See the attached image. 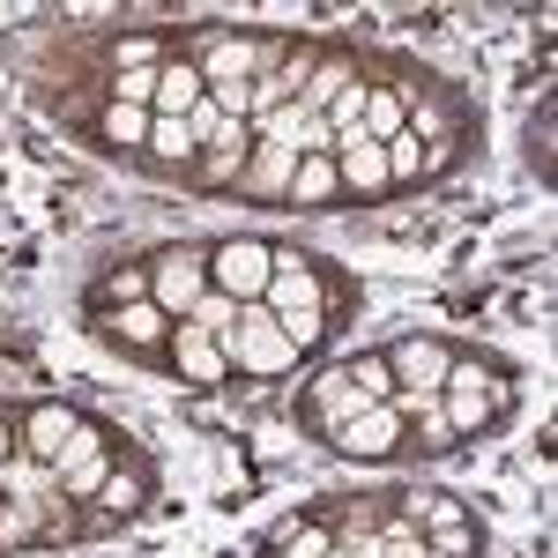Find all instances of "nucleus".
Wrapping results in <instances>:
<instances>
[{
  "label": "nucleus",
  "mask_w": 558,
  "mask_h": 558,
  "mask_svg": "<svg viewBox=\"0 0 558 558\" xmlns=\"http://www.w3.org/2000/svg\"><path fill=\"white\" fill-rule=\"evenodd\" d=\"M142 268H149V305L186 320V305L209 291V239H165L142 254Z\"/></svg>",
  "instance_id": "7"
},
{
  "label": "nucleus",
  "mask_w": 558,
  "mask_h": 558,
  "mask_svg": "<svg viewBox=\"0 0 558 558\" xmlns=\"http://www.w3.org/2000/svg\"><path fill=\"white\" fill-rule=\"evenodd\" d=\"M357 410H365V395L350 387L343 365H328V373H313V380L299 387V410H291V417H299L305 439H328V432H343Z\"/></svg>",
  "instance_id": "12"
},
{
  "label": "nucleus",
  "mask_w": 558,
  "mask_h": 558,
  "mask_svg": "<svg viewBox=\"0 0 558 558\" xmlns=\"http://www.w3.org/2000/svg\"><path fill=\"white\" fill-rule=\"evenodd\" d=\"M439 410H447V425H454L462 447L499 439L521 417V365L484 343H454V365L439 380Z\"/></svg>",
  "instance_id": "1"
},
{
  "label": "nucleus",
  "mask_w": 558,
  "mask_h": 558,
  "mask_svg": "<svg viewBox=\"0 0 558 558\" xmlns=\"http://www.w3.org/2000/svg\"><path fill=\"white\" fill-rule=\"evenodd\" d=\"M194 157H202V142H194V128L186 120H149V142H142V157H134V172L142 179H186L194 172Z\"/></svg>",
  "instance_id": "19"
},
{
  "label": "nucleus",
  "mask_w": 558,
  "mask_h": 558,
  "mask_svg": "<svg viewBox=\"0 0 558 558\" xmlns=\"http://www.w3.org/2000/svg\"><path fill=\"white\" fill-rule=\"evenodd\" d=\"M246 157H254V128H246V120H223V128L202 142L194 172L179 179V186H186V194H231L239 172H246Z\"/></svg>",
  "instance_id": "13"
},
{
  "label": "nucleus",
  "mask_w": 558,
  "mask_h": 558,
  "mask_svg": "<svg viewBox=\"0 0 558 558\" xmlns=\"http://www.w3.org/2000/svg\"><path fill=\"white\" fill-rule=\"evenodd\" d=\"M268 276H276V239H260V231L209 239V291H223L231 305H260L268 299Z\"/></svg>",
  "instance_id": "6"
},
{
  "label": "nucleus",
  "mask_w": 558,
  "mask_h": 558,
  "mask_svg": "<svg viewBox=\"0 0 558 558\" xmlns=\"http://www.w3.org/2000/svg\"><path fill=\"white\" fill-rule=\"evenodd\" d=\"M8 462H15V410L0 402V470H8Z\"/></svg>",
  "instance_id": "30"
},
{
  "label": "nucleus",
  "mask_w": 558,
  "mask_h": 558,
  "mask_svg": "<svg viewBox=\"0 0 558 558\" xmlns=\"http://www.w3.org/2000/svg\"><path fill=\"white\" fill-rule=\"evenodd\" d=\"M254 558H336V536H328V521L299 507V514H283L276 529H260Z\"/></svg>",
  "instance_id": "20"
},
{
  "label": "nucleus",
  "mask_w": 558,
  "mask_h": 558,
  "mask_svg": "<svg viewBox=\"0 0 558 558\" xmlns=\"http://www.w3.org/2000/svg\"><path fill=\"white\" fill-rule=\"evenodd\" d=\"M328 454H343V462H402V410L395 402H365L343 432H328L320 439Z\"/></svg>",
  "instance_id": "11"
},
{
  "label": "nucleus",
  "mask_w": 558,
  "mask_h": 558,
  "mask_svg": "<svg viewBox=\"0 0 558 558\" xmlns=\"http://www.w3.org/2000/svg\"><path fill=\"white\" fill-rule=\"evenodd\" d=\"M462 128H484V105H476V89H462L454 75H432V83L410 97V112H402V134H417V142H439V134H462Z\"/></svg>",
  "instance_id": "9"
},
{
  "label": "nucleus",
  "mask_w": 558,
  "mask_h": 558,
  "mask_svg": "<svg viewBox=\"0 0 558 558\" xmlns=\"http://www.w3.org/2000/svg\"><path fill=\"white\" fill-rule=\"evenodd\" d=\"M283 209H291V216H336V209H343L336 149H320V157H299V172H291V194H283Z\"/></svg>",
  "instance_id": "21"
},
{
  "label": "nucleus",
  "mask_w": 558,
  "mask_h": 558,
  "mask_svg": "<svg viewBox=\"0 0 558 558\" xmlns=\"http://www.w3.org/2000/svg\"><path fill=\"white\" fill-rule=\"evenodd\" d=\"M83 402H60V395H31V402H15V454L23 462H45V470H60L68 454H75V439H83Z\"/></svg>",
  "instance_id": "8"
},
{
  "label": "nucleus",
  "mask_w": 558,
  "mask_h": 558,
  "mask_svg": "<svg viewBox=\"0 0 558 558\" xmlns=\"http://www.w3.org/2000/svg\"><path fill=\"white\" fill-rule=\"evenodd\" d=\"M336 558H380V544H350V551H336Z\"/></svg>",
  "instance_id": "31"
},
{
  "label": "nucleus",
  "mask_w": 558,
  "mask_h": 558,
  "mask_svg": "<svg viewBox=\"0 0 558 558\" xmlns=\"http://www.w3.org/2000/svg\"><path fill=\"white\" fill-rule=\"evenodd\" d=\"M350 83H365V45L320 38V60H313V75H305V89H299V112H305V120H320Z\"/></svg>",
  "instance_id": "16"
},
{
  "label": "nucleus",
  "mask_w": 558,
  "mask_h": 558,
  "mask_svg": "<svg viewBox=\"0 0 558 558\" xmlns=\"http://www.w3.org/2000/svg\"><path fill=\"white\" fill-rule=\"evenodd\" d=\"M291 172H299V149H291V142H254V157H246V172L231 186V202H246V209H283Z\"/></svg>",
  "instance_id": "18"
},
{
  "label": "nucleus",
  "mask_w": 558,
  "mask_h": 558,
  "mask_svg": "<svg viewBox=\"0 0 558 558\" xmlns=\"http://www.w3.org/2000/svg\"><path fill=\"white\" fill-rule=\"evenodd\" d=\"M343 373H350V387H357L365 402H395V373H387L380 350H357V357H343Z\"/></svg>",
  "instance_id": "27"
},
{
  "label": "nucleus",
  "mask_w": 558,
  "mask_h": 558,
  "mask_svg": "<svg viewBox=\"0 0 558 558\" xmlns=\"http://www.w3.org/2000/svg\"><path fill=\"white\" fill-rule=\"evenodd\" d=\"M521 165L536 172V186L558 179V97H544V105L529 112V128H521Z\"/></svg>",
  "instance_id": "26"
},
{
  "label": "nucleus",
  "mask_w": 558,
  "mask_h": 558,
  "mask_svg": "<svg viewBox=\"0 0 558 558\" xmlns=\"http://www.w3.org/2000/svg\"><path fill=\"white\" fill-rule=\"evenodd\" d=\"M223 343V365H231V380H291L305 357L291 350V336L276 328V313L268 305H239V320L216 336Z\"/></svg>",
  "instance_id": "4"
},
{
  "label": "nucleus",
  "mask_w": 558,
  "mask_h": 558,
  "mask_svg": "<svg viewBox=\"0 0 558 558\" xmlns=\"http://www.w3.org/2000/svg\"><path fill=\"white\" fill-rule=\"evenodd\" d=\"M165 380L194 387V395H209V387H223V380H231V365H223V343H216L209 328L179 320V328H172V357H165Z\"/></svg>",
  "instance_id": "17"
},
{
  "label": "nucleus",
  "mask_w": 558,
  "mask_h": 558,
  "mask_svg": "<svg viewBox=\"0 0 558 558\" xmlns=\"http://www.w3.org/2000/svg\"><path fill=\"white\" fill-rule=\"evenodd\" d=\"M186 320H194V328H209V336H223V328L239 320V305L223 299V291H202V299L186 305Z\"/></svg>",
  "instance_id": "28"
},
{
  "label": "nucleus",
  "mask_w": 558,
  "mask_h": 558,
  "mask_svg": "<svg viewBox=\"0 0 558 558\" xmlns=\"http://www.w3.org/2000/svg\"><path fill=\"white\" fill-rule=\"evenodd\" d=\"M165 60H172V38H165V31H149V23H128V31L97 38V68H105V75H134V68H165Z\"/></svg>",
  "instance_id": "22"
},
{
  "label": "nucleus",
  "mask_w": 558,
  "mask_h": 558,
  "mask_svg": "<svg viewBox=\"0 0 558 558\" xmlns=\"http://www.w3.org/2000/svg\"><path fill=\"white\" fill-rule=\"evenodd\" d=\"M186 128H194V142H209V134L223 128V112H216L209 97H202V105H194V112H186Z\"/></svg>",
  "instance_id": "29"
},
{
  "label": "nucleus",
  "mask_w": 558,
  "mask_h": 558,
  "mask_svg": "<svg viewBox=\"0 0 558 558\" xmlns=\"http://www.w3.org/2000/svg\"><path fill=\"white\" fill-rule=\"evenodd\" d=\"M142 299H149V268H142V260H120V268H105L97 283H83V320H89V313L142 305Z\"/></svg>",
  "instance_id": "25"
},
{
  "label": "nucleus",
  "mask_w": 558,
  "mask_h": 558,
  "mask_svg": "<svg viewBox=\"0 0 558 558\" xmlns=\"http://www.w3.org/2000/svg\"><path fill=\"white\" fill-rule=\"evenodd\" d=\"M89 336L105 350H120L128 365H142V373H165V357H172V313H157V305L142 299V305H120V313H89L83 320Z\"/></svg>",
  "instance_id": "5"
},
{
  "label": "nucleus",
  "mask_w": 558,
  "mask_h": 558,
  "mask_svg": "<svg viewBox=\"0 0 558 558\" xmlns=\"http://www.w3.org/2000/svg\"><path fill=\"white\" fill-rule=\"evenodd\" d=\"M157 499H165V470H157V454L128 432V447H120L112 476L97 484V499L83 507V514H89V544H105V536L134 529L142 514H157Z\"/></svg>",
  "instance_id": "3"
},
{
  "label": "nucleus",
  "mask_w": 558,
  "mask_h": 558,
  "mask_svg": "<svg viewBox=\"0 0 558 558\" xmlns=\"http://www.w3.org/2000/svg\"><path fill=\"white\" fill-rule=\"evenodd\" d=\"M387 373H395V395H439L447 365H454V343L432 336V328H402L395 343H380Z\"/></svg>",
  "instance_id": "10"
},
{
  "label": "nucleus",
  "mask_w": 558,
  "mask_h": 558,
  "mask_svg": "<svg viewBox=\"0 0 558 558\" xmlns=\"http://www.w3.org/2000/svg\"><path fill=\"white\" fill-rule=\"evenodd\" d=\"M268 313L276 320H336L343 328L350 313L365 305V283L343 276L328 254H313V246H276V276H268Z\"/></svg>",
  "instance_id": "2"
},
{
  "label": "nucleus",
  "mask_w": 558,
  "mask_h": 558,
  "mask_svg": "<svg viewBox=\"0 0 558 558\" xmlns=\"http://www.w3.org/2000/svg\"><path fill=\"white\" fill-rule=\"evenodd\" d=\"M202 97H209V83H202V68H194V60L179 52V38H172V60L157 68V97H149V112H157V120H186Z\"/></svg>",
  "instance_id": "23"
},
{
  "label": "nucleus",
  "mask_w": 558,
  "mask_h": 558,
  "mask_svg": "<svg viewBox=\"0 0 558 558\" xmlns=\"http://www.w3.org/2000/svg\"><path fill=\"white\" fill-rule=\"evenodd\" d=\"M149 120H157V112H142V105H112V97H105L83 128H75V142H83L89 157L134 165V157H142V142H149Z\"/></svg>",
  "instance_id": "14"
},
{
  "label": "nucleus",
  "mask_w": 558,
  "mask_h": 558,
  "mask_svg": "<svg viewBox=\"0 0 558 558\" xmlns=\"http://www.w3.org/2000/svg\"><path fill=\"white\" fill-rule=\"evenodd\" d=\"M336 179H343V209H380V202H395L387 149L365 142V134H343V142H336Z\"/></svg>",
  "instance_id": "15"
},
{
  "label": "nucleus",
  "mask_w": 558,
  "mask_h": 558,
  "mask_svg": "<svg viewBox=\"0 0 558 558\" xmlns=\"http://www.w3.org/2000/svg\"><path fill=\"white\" fill-rule=\"evenodd\" d=\"M120 447H128V432H120V439H105V447H83V454H75V462H60V499H75V507H89V499H97V484H105V476H112V462H120Z\"/></svg>",
  "instance_id": "24"
}]
</instances>
